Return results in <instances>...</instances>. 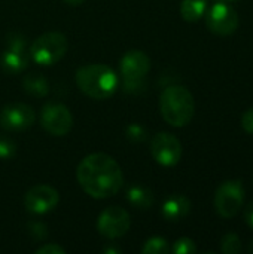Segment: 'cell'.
Returning <instances> with one entry per match:
<instances>
[{"label": "cell", "instance_id": "2", "mask_svg": "<svg viewBox=\"0 0 253 254\" xmlns=\"http://www.w3.org/2000/svg\"><path fill=\"white\" fill-rule=\"evenodd\" d=\"M118 83L115 71L104 64H88L76 71L78 88L94 100H106L112 97Z\"/></svg>", "mask_w": 253, "mask_h": 254}, {"label": "cell", "instance_id": "27", "mask_svg": "<svg viewBox=\"0 0 253 254\" xmlns=\"http://www.w3.org/2000/svg\"><path fill=\"white\" fill-rule=\"evenodd\" d=\"M64 3H67V4H70V6H79V4H82L85 0H63Z\"/></svg>", "mask_w": 253, "mask_h": 254}, {"label": "cell", "instance_id": "18", "mask_svg": "<svg viewBox=\"0 0 253 254\" xmlns=\"http://www.w3.org/2000/svg\"><path fill=\"white\" fill-rule=\"evenodd\" d=\"M169 252H170L169 243L161 237H154V238L148 240L145 243V246L142 247L143 254H167Z\"/></svg>", "mask_w": 253, "mask_h": 254}, {"label": "cell", "instance_id": "1", "mask_svg": "<svg viewBox=\"0 0 253 254\" xmlns=\"http://www.w3.org/2000/svg\"><path fill=\"white\" fill-rule=\"evenodd\" d=\"M81 188L95 199L116 195L124 183L119 164L106 153H92L81 161L76 170Z\"/></svg>", "mask_w": 253, "mask_h": 254}, {"label": "cell", "instance_id": "29", "mask_svg": "<svg viewBox=\"0 0 253 254\" xmlns=\"http://www.w3.org/2000/svg\"><path fill=\"white\" fill-rule=\"evenodd\" d=\"M215 1H222V3H233L236 0H215Z\"/></svg>", "mask_w": 253, "mask_h": 254}, {"label": "cell", "instance_id": "4", "mask_svg": "<svg viewBox=\"0 0 253 254\" xmlns=\"http://www.w3.org/2000/svg\"><path fill=\"white\" fill-rule=\"evenodd\" d=\"M67 51V39L64 34L49 31L39 36L30 46L31 58L40 65H52L60 61Z\"/></svg>", "mask_w": 253, "mask_h": 254}, {"label": "cell", "instance_id": "11", "mask_svg": "<svg viewBox=\"0 0 253 254\" xmlns=\"http://www.w3.org/2000/svg\"><path fill=\"white\" fill-rule=\"evenodd\" d=\"M151 152L158 164L164 167H173L182 158V144L173 134L160 132L152 140Z\"/></svg>", "mask_w": 253, "mask_h": 254}, {"label": "cell", "instance_id": "21", "mask_svg": "<svg viewBox=\"0 0 253 254\" xmlns=\"http://www.w3.org/2000/svg\"><path fill=\"white\" fill-rule=\"evenodd\" d=\"M127 138L133 143H142L146 140V129L139 125V124H131L128 128H127V132H125Z\"/></svg>", "mask_w": 253, "mask_h": 254}, {"label": "cell", "instance_id": "16", "mask_svg": "<svg viewBox=\"0 0 253 254\" xmlns=\"http://www.w3.org/2000/svg\"><path fill=\"white\" fill-rule=\"evenodd\" d=\"M207 12V0H183L180 4L182 18L188 22H195Z\"/></svg>", "mask_w": 253, "mask_h": 254}, {"label": "cell", "instance_id": "14", "mask_svg": "<svg viewBox=\"0 0 253 254\" xmlns=\"http://www.w3.org/2000/svg\"><path fill=\"white\" fill-rule=\"evenodd\" d=\"M191 211V201L183 195H174L169 198L161 208L163 217L169 222H177L186 217Z\"/></svg>", "mask_w": 253, "mask_h": 254}, {"label": "cell", "instance_id": "26", "mask_svg": "<svg viewBox=\"0 0 253 254\" xmlns=\"http://www.w3.org/2000/svg\"><path fill=\"white\" fill-rule=\"evenodd\" d=\"M245 222L251 229H253V202H251L245 210Z\"/></svg>", "mask_w": 253, "mask_h": 254}, {"label": "cell", "instance_id": "22", "mask_svg": "<svg viewBox=\"0 0 253 254\" xmlns=\"http://www.w3.org/2000/svg\"><path fill=\"white\" fill-rule=\"evenodd\" d=\"M16 152V146L9 138H0V158L1 159H10Z\"/></svg>", "mask_w": 253, "mask_h": 254}, {"label": "cell", "instance_id": "12", "mask_svg": "<svg viewBox=\"0 0 253 254\" xmlns=\"http://www.w3.org/2000/svg\"><path fill=\"white\" fill-rule=\"evenodd\" d=\"M34 110L24 103H13L1 109L0 125L7 131H24L34 124Z\"/></svg>", "mask_w": 253, "mask_h": 254}, {"label": "cell", "instance_id": "8", "mask_svg": "<svg viewBox=\"0 0 253 254\" xmlns=\"http://www.w3.org/2000/svg\"><path fill=\"white\" fill-rule=\"evenodd\" d=\"M40 124L51 135L63 137L70 132L73 127V118L70 110L64 104L49 103L42 109Z\"/></svg>", "mask_w": 253, "mask_h": 254}, {"label": "cell", "instance_id": "17", "mask_svg": "<svg viewBox=\"0 0 253 254\" xmlns=\"http://www.w3.org/2000/svg\"><path fill=\"white\" fill-rule=\"evenodd\" d=\"M22 83H24V89L36 97H43L49 91L48 80L42 74H28Z\"/></svg>", "mask_w": 253, "mask_h": 254}, {"label": "cell", "instance_id": "5", "mask_svg": "<svg viewBox=\"0 0 253 254\" xmlns=\"http://www.w3.org/2000/svg\"><path fill=\"white\" fill-rule=\"evenodd\" d=\"M245 201V189L240 180L224 182L215 193V208L224 219L234 217Z\"/></svg>", "mask_w": 253, "mask_h": 254}, {"label": "cell", "instance_id": "19", "mask_svg": "<svg viewBox=\"0 0 253 254\" xmlns=\"http://www.w3.org/2000/svg\"><path fill=\"white\" fill-rule=\"evenodd\" d=\"M221 252L224 254L242 253V241L237 234H227L221 241Z\"/></svg>", "mask_w": 253, "mask_h": 254}, {"label": "cell", "instance_id": "9", "mask_svg": "<svg viewBox=\"0 0 253 254\" xmlns=\"http://www.w3.org/2000/svg\"><path fill=\"white\" fill-rule=\"evenodd\" d=\"M206 24L212 33L219 36H230L239 27V16L228 3L216 1L206 12Z\"/></svg>", "mask_w": 253, "mask_h": 254}, {"label": "cell", "instance_id": "24", "mask_svg": "<svg viewBox=\"0 0 253 254\" xmlns=\"http://www.w3.org/2000/svg\"><path fill=\"white\" fill-rule=\"evenodd\" d=\"M242 128L248 132L253 135V107L248 109L243 116H242Z\"/></svg>", "mask_w": 253, "mask_h": 254}, {"label": "cell", "instance_id": "15", "mask_svg": "<svg viewBox=\"0 0 253 254\" xmlns=\"http://www.w3.org/2000/svg\"><path fill=\"white\" fill-rule=\"evenodd\" d=\"M128 202L139 210H148L154 204V193L145 186H131L127 192Z\"/></svg>", "mask_w": 253, "mask_h": 254}, {"label": "cell", "instance_id": "13", "mask_svg": "<svg viewBox=\"0 0 253 254\" xmlns=\"http://www.w3.org/2000/svg\"><path fill=\"white\" fill-rule=\"evenodd\" d=\"M58 201H60L58 192L48 185L33 186L24 196V205L33 214H45L54 210Z\"/></svg>", "mask_w": 253, "mask_h": 254}, {"label": "cell", "instance_id": "6", "mask_svg": "<svg viewBox=\"0 0 253 254\" xmlns=\"http://www.w3.org/2000/svg\"><path fill=\"white\" fill-rule=\"evenodd\" d=\"M151 68L149 57L139 49L128 51L121 60V74L127 91H134L142 86L143 77Z\"/></svg>", "mask_w": 253, "mask_h": 254}, {"label": "cell", "instance_id": "28", "mask_svg": "<svg viewBox=\"0 0 253 254\" xmlns=\"http://www.w3.org/2000/svg\"><path fill=\"white\" fill-rule=\"evenodd\" d=\"M248 252L253 254V241H251V244H249V247H248Z\"/></svg>", "mask_w": 253, "mask_h": 254}, {"label": "cell", "instance_id": "23", "mask_svg": "<svg viewBox=\"0 0 253 254\" xmlns=\"http://www.w3.org/2000/svg\"><path fill=\"white\" fill-rule=\"evenodd\" d=\"M36 253L37 254H64L66 253V250H64L61 246H58L57 243H49V244H45V246L39 247V249L36 250Z\"/></svg>", "mask_w": 253, "mask_h": 254}, {"label": "cell", "instance_id": "7", "mask_svg": "<svg viewBox=\"0 0 253 254\" xmlns=\"http://www.w3.org/2000/svg\"><path fill=\"white\" fill-rule=\"evenodd\" d=\"M28 54L25 37L18 33H10L6 37V48L1 52L0 65L6 73H21L28 64Z\"/></svg>", "mask_w": 253, "mask_h": 254}, {"label": "cell", "instance_id": "10", "mask_svg": "<svg viewBox=\"0 0 253 254\" xmlns=\"http://www.w3.org/2000/svg\"><path fill=\"white\" fill-rule=\"evenodd\" d=\"M131 226L130 214L121 207H109L98 217L97 228L98 232L106 238H119L124 237Z\"/></svg>", "mask_w": 253, "mask_h": 254}, {"label": "cell", "instance_id": "25", "mask_svg": "<svg viewBox=\"0 0 253 254\" xmlns=\"http://www.w3.org/2000/svg\"><path fill=\"white\" fill-rule=\"evenodd\" d=\"M30 231H31V234H33L37 240H42V238L46 237V235L40 234V231H46V226L42 225V223H33V225L30 226Z\"/></svg>", "mask_w": 253, "mask_h": 254}, {"label": "cell", "instance_id": "20", "mask_svg": "<svg viewBox=\"0 0 253 254\" xmlns=\"http://www.w3.org/2000/svg\"><path fill=\"white\" fill-rule=\"evenodd\" d=\"M173 253L174 254H194L197 253V246L191 238H179L174 246H173Z\"/></svg>", "mask_w": 253, "mask_h": 254}, {"label": "cell", "instance_id": "3", "mask_svg": "<svg viewBox=\"0 0 253 254\" xmlns=\"http://www.w3.org/2000/svg\"><path fill=\"white\" fill-rule=\"evenodd\" d=\"M160 110L167 124L173 127H185L194 118L195 101L188 88L171 85L161 92Z\"/></svg>", "mask_w": 253, "mask_h": 254}]
</instances>
